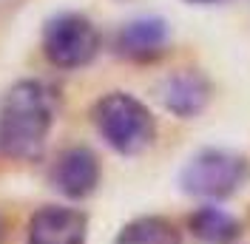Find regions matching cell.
<instances>
[{"instance_id": "cell-1", "label": "cell", "mask_w": 250, "mask_h": 244, "mask_svg": "<svg viewBox=\"0 0 250 244\" xmlns=\"http://www.w3.org/2000/svg\"><path fill=\"white\" fill-rule=\"evenodd\" d=\"M60 97L43 80H17L0 97V153L34 162L46 148Z\"/></svg>"}, {"instance_id": "cell-2", "label": "cell", "mask_w": 250, "mask_h": 244, "mask_svg": "<svg viewBox=\"0 0 250 244\" xmlns=\"http://www.w3.org/2000/svg\"><path fill=\"white\" fill-rule=\"evenodd\" d=\"M97 134L120 156H140L156 139V117L134 94L108 91L91 108Z\"/></svg>"}, {"instance_id": "cell-3", "label": "cell", "mask_w": 250, "mask_h": 244, "mask_svg": "<svg viewBox=\"0 0 250 244\" xmlns=\"http://www.w3.org/2000/svg\"><path fill=\"white\" fill-rule=\"evenodd\" d=\"M250 179L248 156L230 148H202L179 170V187L202 202H225L236 196Z\"/></svg>"}, {"instance_id": "cell-4", "label": "cell", "mask_w": 250, "mask_h": 244, "mask_svg": "<svg viewBox=\"0 0 250 244\" xmlns=\"http://www.w3.org/2000/svg\"><path fill=\"white\" fill-rule=\"evenodd\" d=\"M43 54L54 68L74 71L97 60L103 48V34L91 17L80 12H57L43 23Z\"/></svg>"}, {"instance_id": "cell-5", "label": "cell", "mask_w": 250, "mask_h": 244, "mask_svg": "<svg viewBox=\"0 0 250 244\" xmlns=\"http://www.w3.org/2000/svg\"><path fill=\"white\" fill-rule=\"evenodd\" d=\"M171 43V26L165 17L156 15H145V17H134L123 23L117 34H114V54L123 57L128 62H156Z\"/></svg>"}, {"instance_id": "cell-6", "label": "cell", "mask_w": 250, "mask_h": 244, "mask_svg": "<svg viewBox=\"0 0 250 244\" xmlns=\"http://www.w3.org/2000/svg\"><path fill=\"white\" fill-rule=\"evenodd\" d=\"M156 97H159L162 108L168 114H173L176 120H193L210 102L213 82L199 68H179L159 82Z\"/></svg>"}, {"instance_id": "cell-7", "label": "cell", "mask_w": 250, "mask_h": 244, "mask_svg": "<svg viewBox=\"0 0 250 244\" xmlns=\"http://www.w3.org/2000/svg\"><path fill=\"white\" fill-rule=\"evenodd\" d=\"M48 179L54 184V190L62 193L65 199H88L100 187V179H103L100 156L85 145L65 148L54 159V165L48 170Z\"/></svg>"}, {"instance_id": "cell-8", "label": "cell", "mask_w": 250, "mask_h": 244, "mask_svg": "<svg viewBox=\"0 0 250 244\" xmlns=\"http://www.w3.org/2000/svg\"><path fill=\"white\" fill-rule=\"evenodd\" d=\"M88 242V216L77 207L46 204L34 210L29 222L26 244H85Z\"/></svg>"}, {"instance_id": "cell-9", "label": "cell", "mask_w": 250, "mask_h": 244, "mask_svg": "<svg viewBox=\"0 0 250 244\" xmlns=\"http://www.w3.org/2000/svg\"><path fill=\"white\" fill-rule=\"evenodd\" d=\"M188 233L199 244H236L242 239V222L216 204H202L188 216Z\"/></svg>"}, {"instance_id": "cell-10", "label": "cell", "mask_w": 250, "mask_h": 244, "mask_svg": "<svg viewBox=\"0 0 250 244\" xmlns=\"http://www.w3.org/2000/svg\"><path fill=\"white\" fill-rule=\"evenodd\" d=\"M114 244H182V230L168 216H137L123 224Z\"/></svg>"}, {"instance_id": "cell-11", "label": "cell", "mask_w": 250, "mask_h": 244, "mask_svg": "<svg viewBox=\"0 0 250 244\" xmlns=\"http://www.w3.org/2000/svg\"><path fill=\"white\" fill-rule=\"evenodd\" d=\"M190 6H216V3H225V0H185Z\"/></svg>"}, {"instance_id": "cell-12", "label": "cell", "mask_w": 250, "mask_h": 244, "mask_svg": "<svg viewBox=\"0 0 250 244\" xmlns=\"http://www.w3.org/2000/svg\"><path fill=\"white\" fill-rule=\"evenodd\" d=\"M3 239H6V224H3V216H0V244H3Z\"/></svg>"}]
</instances>
